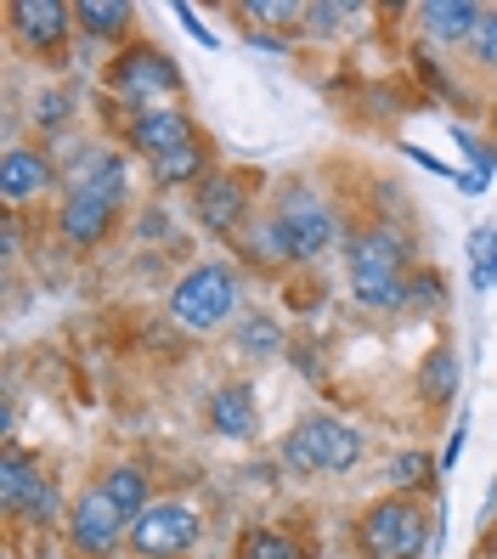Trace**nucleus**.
Masks as SVG:
<instances>
[{
  "label": "nucleus",
  "mask_w": 497,
  "mask_h": 559,
  "mask_svg": "<svg viewBox=\"0 0 497 559\" xmlns=\"http://www.w3.org/2000/svg\"><path fill=\"white\" fill-rule=\"evenodd\" d=\"M407 238L395 233V226H362V233L351 238L345 249V266H351V294H356V306H368V311H395V306H407Z\"/></svg>",
  "instance_id": "nucleus-1"
},
{
  "label": "nucleus",
  "mask_w": 497,
  "mask_h": 559,
  "mask_svg": "<svg viewBox=\"0 0 497 559\" xmlns=\"http://www.w3.org/2000/svg\"><path fill=\"white\" fill-rule=\"evenodd\" d=\"M356 548H362V559H418L429 548V514L395 491V498H384L362 514Z\"/></svg>",
  "instance_id": "nucleus-2"
},
{
  "label": "nucleus",
  "mask_w": 497,
  "mask_h": 559,
  "mask_svg": "<svg viewBox=\"0 0 497 559\" xmlns=\"http://www.w3.org/2000/svg\"><path fill=\"white\" fill-rule=\"evenodd\" d=\"M108 85H114V96H125V103L142 114V108H164L170 96H181V69L158 46L137 40L108 62Z\"/></svg>",
  "instance_id": "nucleus-3"
},
{
  "label": "nucleus",
  "mask_w": 497,
  "mask_h": 559,
  "mask_svg": "<svg viewBox=\"0 0 497 559\" xmlns=\"http://www.w3.org/2000/svg\"><path fill=\"white\" fill-rule=\"evenodd\" d=\"M272 226H277L288 260H317L328 243H334V210H328L306 181H288V187L277 192Z\"/></svg>",
  "instance_id": "nucleus-4"
},
{
  "label": "nucleus",
  "mask_w": 497,
  "mask_h": 559,
  "mask_svg": "<svg viewBox=\"0 0 497 559\" xmlns=\"http://www.w3.org/2000/svg\"><path fill=\"white\" fill-rule=\"evenodd\" d=\"M238 311V272L210 260V266H192L176 288H170V317L187 328H221Z\"/></svg>",
  "instance_id": "nucleus-5"
},
{
  "label": "nucleus",
  "mask_w": 497,
  "mask_h": 559,
  "mask_svg": "<svg viewBox=\"0 0 497 559\" xmlns=\"http://www.w3.org/2000/svg\"><path fill=\"white\" fill-rule=\"evenodd\" d=\"M283 457H288L294 469H306V475H311V469H317V475H340V469H351L356 457H362V436L351 430V424L317 413V418H306L300 430L288 436Z\"/></svg>",
  "instance_id": "nucleus-6"
},
{
  "label": "nucleus",
  "mask_w": 497,
  "mask_h": 559,
  "mask_svg": "<svg viewBox=\"0 0 497 559\" xmlns=\"http://www.w3.org/2000/svg\"><path fill=\"white\" fill-rule=\"evenodd\" d=\"M125 525H130V514L108 498L103 486H96V491H85V498L69 509V543H74L80 554L103 559V554H114V543L125 537Z\"/></svg>",
  "instance_id": "nucleus-7"
},
{
  "label": "nucleus",
  "mask_w": 497,
  "mask_h": 559,
  "mask_svg": "<svg viewBox=\"0 0 497 559\" xmlns=\"http://www.w3.org/2000/svg\"><path fill=\"white\" fill-rule=\"evenodd\" d=\"M130 543L147 559H176L198 543V514L187 503H153L137 525H130Z\"/></svg>",
  "instance_id": "nucleus-8"
},
{
  "label": "nucleus",
  "mask_w": 497,
  "mask_h": 559,
  "mask_svg": "<svg viewBox=\"0 0 497 559\" xmlns=\"http://www.w3.org/2000/svg\"><path fill=\"white\" fill-rule=\"evenodd\" d=\"M249 199H255L249 176H238V170L204 176L198 181V221H204L210 233L232 238V233H244V221H249Z\"/></svg>",
  "instance_id": "nucleus-9"
},
{
  "label": "nucleus",
  "mask_w": 497,
  "mask_h": 559,
  "mask_svg": "<svg viewBox=\"0 0 497 559\" xmlns=\"http://www.w3.org/2000/svg\"><path fill=\"white\" fill-rule=\"evenodd\" d=\"M114 221H119L114 199H103V192H91V187H74L69 199H62V210H57V233H62V243H74V249H96L114 233Z\"/></svg>",
  "instance_id": "nucleus-10"
},
{
  "label": "nucleus",
  "mask_w": 497,
  "mask_h": 559,
  "mask_svg": "<svg viewBox=\"0 0 497 559\" xmlns=\"http://www.w3.org/2000/svg\"><path fill=\"white\" fill-rule=\"evenodd\" d=\"M192 142H198V130H192V119H187L176 103H164V108H142L137 119H130V147L147 153V158H164V153L192 147Z\"/></svg>",
  "instance_id": "nucleus-11"
},
{
  "label": "nucleus",
  "mask_w": 497,
  "mask_h": 559,
  "mask_svg": "<svg viewBox=\"0 0 497 559\" xmlns=\"http://www.w3.org/2000/svg\"><path fill=\"white\" fill-rule=\"evenodd\" d=\"M74 7H62V0H12V28L28 51H57L69 40V23Z\"/></svg>",
  "instance_id": "nucleus-12"
},
{
  "label": "nucleus",
  "mask_w": 497,
  "mask_h": 559,
  "mask_svg": "<svg viewBox=\"0 0 497 559\" xmlns=\"http://www.w3.org/2000/svg\"><path fill=\"white\" fill-rule=\"evenodd\" d=\"M46 187H51V158L35 147H7V158H0V199L17 210L28 199H40Z\"/></svg>",
  "instance_id": "nucleus-13"
},
{
  "label": "nucleus",
  "mask_w": 497,
  "mask_h": 559,
  "mask_svg": "<svg viewBox=\"0 0 497 559\" xmlns=\"http://www.w3.org/2000/svg\"><path fill=\"white\" fill-rule=\"evenodd\" d=\"M210 424L221 436L232 441H249L260 430V418H255V390L249 384H221L215 396H210Z\"/></svg>",
  "instance_id": "nucleus-14"
},
{
  "label": "nucleus",
  "mask_w": 497,
  "mask_h": 559,
  "mask_svg": "<svg viewBox=\"0 0 497 559\" xmlns=\"http://www.w3.org/2000/svg\"><path fill=\"white\" fill-rule=\"evenodd\" d=\"M46 486V475H40V464L28 452H17V447H7V457H0V503H7V514H23L28 509V498Z\"/></svg>",
  "instance_id": "nucleus-15"
},
{
  "label": "nucleus",
  "mask_w": 497,
  "mask_h": 559,
  "mask_svg": "<svg viewBox=\"0 0 497 559\" xmlns=\"http://www.w3.org/2000/svg\"><path fill=\"white\" fill-rule=\"evenodd\" d=\"M481 7H470V0H429L424 7V23H429V40H447V46H458V40H475V28H481Z\"/></svg>",
  "instance_id": "nucleus-16"
},
{
  "label": "nucleus",
  "mask_w": 497,
  "mask_h": 559,
  "mask_svg": "<svg viewBox=\"0 0 497 559\" xmlns=\"http://www.w3.org/2000/svg\"><path fill=\"white\" fill-rule=\"evenodd\" d=\"M418 396H424L429 407H447V402L458 396V350H452V340H441L436 350L424 356V368H418Z\"/></svg>",
  "instance_id": "nucleus-17"
},
{
  "label": "nucleus",
  "mask_w": 497,
  "mask_h": 559,
  "mask_svg": "<svg viewBox=\"0 0 497 559\" xmlns=\"http://www.w3.org/2000/svg\"><path fill=\"white\" fill-rule=\"evenodd\" d=\"M74 23L85 28V35L108 40V35H125V28L137 23V12H130L125 0H80V7H74Z\"/></svg>",
  "instance_id": "nucleus-18"
},
{
  "label": "nucleus",
  "mask_w": 497,
  "mask_h": 559,
  "mask_svg": "<svg viewBox=\"0 0 497 559\" xmlns=\"http://www.w3.org/2000/svg\"><path fill=\"white\" fill-rule=\"evenodd\" d=\"M103 491H108V498H114V503L130 514V525H137V520L153 509V503H147V475H142L137 464H119V469L103 480Z\"/></svg>",
  "instance_id": "nucleus-19"
},
{
  "label": "nucleus",
  "mask_w": 497,
  "mask_h": 559,
  "mask_svg": "<svg viewBox=\"0 0 497 559\" xmlns=\"http://www.w3.org/2000/svg\"><path fill=\"white\" fill-rule=\"evenodd\" d=\"M198 176H204V142L153 158V181H158V187H187V181H198Z\"/></svg>",
  "instance_id": "nucleus-20"
},
{
  "label": "nucleus",
  "mask_w": 497,
  "mask_h": 559,
  "mask_svg": "<svg viewBox=\"0 0 497 559\" xmlns=\"http://www.w3.org/2000/svg\"><path fill=\"white\" fill-rule=\"evenodd\" d=\"M436 469H441V457H429V452H407V457H395V464H390V486L407 498V491L436 486Z\"/></svg>",
  "instance_id": "nucleus-21"
},
{
  "label": "nucleus",
  "mask_w": 497,
  "mask_h": 559,
  "mask_svg": "<svg viewBox=\"0 0 497 559\" xmlns=\"http://www.w3.org/2000/svg\"><path fill=\"white\" fill-rule=\"evenodd\" d=\"M238 559H300V548H294L283 532L255 525V532H244V543H238Z\"/></svg>",
  "instance_id": "nucleus-22"
},
{
  "label": "nucleus",
  "mask_w": 497,
  "mask_h": 559,
  "mask_svg": "<svg viewBox=\"0 0 497 559\" xmlns=\"http://www.w3.org/2000/svg\"><path fill=\"white\" fill-rule=\"evenodd\" d=\"M238 345H244L249 356H277V350H283V328H277L272 317H244Z\"/></svg>",
  "instance_id": "nucleus-23"
},
{
  "label": "nucleus",
  "mask_w": 497,
  "mask_h": 559,
  "mask_svg": "<svg viewBox=\"0 0 497 559\" xmlns=\"http://www.w3.org/2000/svg\"><path fill=\"white\" fill-rule=\"evenodd\" d=\"M470 46H475V57H481V69L497 74V12L481 17V28H475V40H470Z\"/></svg>",
  "instance_id": "nucleus-24"
},
{
  "label": "nucleus",
  "mask_w": 497,
  "mask_h": 559,
  "mask_svg": "<svg viewBox=\"0 0 497 559\" xmlns=\"http://www.w3.org/2000/svg\"><path fill=\"white\" fill-rule=\"evenodd\" d=\"M407 306H424V311L441 306V277H436V272H418V277L407 283Z\"/></svg>",
  "instance_id": "nucleus-25"
},
{
  "label": "nucleus",
  "mask_w": 497,
  "mask_h": 559,
  "mask_svg": "<svg viewBox=\"0 0 497 559\" xmlns=\"http://www.w3.org/2000/svg\"><path fill=\"white\" fill-rule=\"evenodd\" d=\"M458 142H463V153H470V158H475V176L486 181V176L497 170V153H492L486 142H475V136H470V130H458Z\"/></svg>",
  "instance_id": "nucleus-26"
},
{
  "label": "nucleus",
  "mask_w": 497,
  "mask_h": 559,
  "mask_svg": "<svg viewBox=\"0 0 497 559\" xmlns=\"http://www.w3.org/2000/svg\"><path fill=\"white\" fill-rule=\"evenodd\" d=\"M176 17H181V23H187V35H192V40H198V46H221V40H215V35H210V28H204V23H198V12H192V7H176Z\"/></svg>",
  "instance_id": "nucleus-27"
},
{
  "label": "nucleus",
  "mask_w": 497,
  "mask_h": 559,
  "mask_svg": "<svg viewBox=\"0 0 497 559\" xmlns=\"http://www.w3.org/2000/svg\"><path fill=\"white\" fill-rule=\"evenodd\" d=\"M463 441H470V418H458V430H452V441H447V457H441V469H452V464H458Z\"/></svg>",
  "instance_id": "nucleus-28"
},
{
  "label": "nucleus",
  "mask_w": 497,
  "mask_h": 559,
  "mask_svg": "<svg viewBox=\"0 0 497 559\" xmlns=\"http://www.w3.org/2000/svg\"><path fill=\"white\" fill-rule=\"evenodd\" d=\"M0 238H7V260L17 254V243H23V226H17V215H7V233H0Z\"/></svg>",
  "instance_id": "nucleus-29"
},
{
  "label": "nucleus",
  "mask_w": 497,
  "mask_h": 559,
  "mask_svg": "<svg viewBox=\"0 0 497 559\" xmlns=\"http://www.w3.org/2000/svg\"><path fill=\"white\" fill-rule=\"evenodd\" d=\"M492 288H497V266H492Z\"/></svg>",
  "instance_id": "nucleus-30"
},
{
  "label": "nucleus",
  "mask_w": 497,
  "mask_h": 559,
  "mask_svg": "<svg viewBox=\"0 0 497 559\" xmlns=\"http://www.w3.org/2000/svg\"><path fill=\"white\" fill-rule=\"evenodd\" d=\"M492 124H497V114H492Z\"/></svg>",
  "instance_id": "nucleus-31"
}]
</instances>
